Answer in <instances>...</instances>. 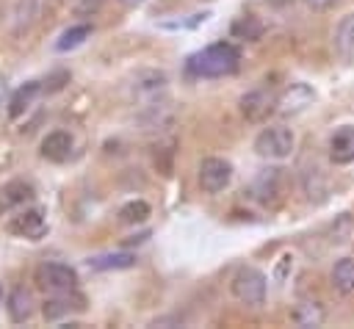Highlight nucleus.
<instances>
[{"mask_svg": "<svg viewBox=\"0 0 354 329\" xmlns=\"http://www.w3.org/2000/svg\"><path fill=\"white\" fill-rule=\"evenodd\" d=\"M332 47L343 64H354V11L340 17L332 33Z\"/></svg>", "mask_w": 354, "mask_h": 329, "instance_id": "obj_15", "label": "nucleus"}, {"mask_svg": "<svg viewBox=\"0 0 354 329\" xmlns=\"http://www.w3.org/2000/svg\"><path fill=\"white\" fill-rule=\"evenodd\" d=\"M326 238L335 246H348L354 241V216L351 213H337L326 227Z\"/></svg>", "mask_w": 354, "mask_h": 329, "instance_id": "obj_23", "label": "nucleus"}, {"mask_svg": "<svg viewBox=\"0 0 354 329\" xmlns=\"http://www.w3.org/2000/svg\"><path fill=\"white\" fill-rule=\"evenodd\" d=\"M36 11H39V0H17V6H14V30L17 33L25 30L33 22Z\"/></svg>", "mask_w": 354, "mask_h": 329, "instance_id": "obj_26", "label": "nucleus"}, {"mask_svg": "<svg viewBox=\"0 0 354 329\" xmlns=\"http://www.w3.org/2000/svg\"><path fill=\"white\" fill-rule=\"evenodd\" d=\"M252 194L257 202L263 205H274L282 194V169L277 166H268V169H260L254 182H252Z\"/></svg>", "mask_w": 354, "mask_h": 329, "instance_id": "obj_14", "label": "nucleus"}, {"mask_svg": "<svg viewBox=\"0 0 354 329\" xmlns=\"http://www.w3.org/2000/svg\"><path fill=\"white\" fill-rule=\"evenodd\" d=\"M119 3H122L124 8H138V6H144L147 0H119Z\"/></svg>", "mask_w": 354, "mask_h": 329, "instance_id": "obj_29", "label": "nucleus"}, {"mask_svg": "<svg viewBox=\"0 0 354 329\" xmlns=\"http://www.w3.org/2000/svg\"><path fill=\"white\" fill-rule=\"evenodd\" d=\"M254 152L266 160H285L296 147V135L285 124H268L254 135Z\"/></svg>", "mask_w": 354, "mask_h": 329, "instance_id": "obj_4", "label": "nucleus"}, {"mask_svg": "<svg viewBox=\"0 0 354 329\" xmlns=\"http://www.w3.org/2000/svg\"><path fill=\"white\" fill-rule=\"evenodd\" d=\"M290 321H293L296 326H301V329L321 326V323L326 321V310H324V304H321V301L307 299V301H299V304L290 310Z\"/></svg>", "mask_w": 354, "mask_h": 329, "instance_id": "obj_20", "label": "nucleus"}, {"mask_svg": "<svg viewBox=\"0 0 354 329\" xmlns=\"http://www.w3.org/2000/svg\"><path fill=\"white\" fill-rule=\"evenodd\" d=\"M230 33H232L235 39L257 41V39L263 36V22H260L257 17H252V14H243V17H238V19L230 25Z\"/></svg>", "mask_w": 354, "mask_h": 329, "instance_id": "obj_24", "label": "nucleus"}, {"mask_svg": "<svg viewBox=\"0 0 354 329\" xmlns=\"http://www.w3.org/2000/svg\"><path fill=\"white\" fill-rule=\"evenodd\" d=\"M6 232L14 238H25V241H39L47 232V218L41 207H25L17 216H11L6 221Z\"/></svg>", "mask_w": 354, "mask_h": 329, "instance_id": "obj_8", "label": "nucleus"}, {"mask_svg": "<svg viewBox=\"0 0 354 329\" xmlns=\"http://www.w3.org/2000/svg\"><path fill=\"white\" fill-rule=\"evenodd\" d=\"M33 196H36V191H33V185L28 180H8V182H3L0 185V216L30 205Z\"/></svg>", "mask_w": 354, "mask_h": 329, "instance_id": "obj_12", "label": "nucleus"}, {"mask_svg": "<svg viewBox=\"0 0 354 329\" xmlns=\"http://www.w3.org/2000/svg\"><path fill=\"white\" fill-rule=\"evenodd\" d=\"M36 282L39 288H44L47 293H66V290H77V271L69 263H41L36 268Z\"/></svg>", "mask_w": 354, "mask_h": 329, "instance_id": "obj_5", "label": "nucleus"}, {"mask_svg": "<svg viewBox=\"0 0 354 329\" xmlns=\"http://www.w3.org/2000/svg\"><path fill=\"white\" fill-rule=\"evenodd\" d=\"M326 149L335 166H351L354 163V124H337L329 135Z\"/></svg>", "mask_w": 354, "mask_h": 329, "instance_id": "obj_10", "label": "nucleus"}, {"mask_svg": "<svg viewBox=\"0 0 354 329\" xmlns=\"http://www.w3.org/2000/svg\"><path fill=\"white\" fill-rule=\"evenodd\" d=\"M39 152H41V158L50 160V163H66V160L72 158V152H75V138H72V133H66V130H53V133H47V135L41 138Z\"/></svg>", "mask_w": 354, "mask_h": 329, "instance_id": "obj_11", "label": "nucleus"}, {"mask_svg": "<svg viewBox=\"0 0 354 329\" xmlns=\"http://www.w3.org/2000/svg\"><path fill=\"white\" fill-rule=\"evenodd\" d=\"M130 100L141 108L147 105H155V102H163L166 100V91H169V75L163 69H138L133 77H130Z\"/></svg>", "mask_w": 354, "mask_h": 329, "instance_id": "obj_2", "label": "nucleus"}, {"mask_svg": "<svg viewBox=\"0 0 354 329\" xmlns=\"http://www.w3.org/2000/svg\"><path fill=\"white\" fill-rule=\"evenodd\" d=\"M313 102H315V88L310 83H304V80H296V83L285 86L277 94V113H282V116H299Z\"/></svg>", "mask_w": 354, "mask_h": 329, "instance_id": "obj_7", "label": "nucleus"}, {"mask_svg": "<svg viewBox=\"0 0 354 329\" xmlns=\"http://www.w3.org/2000/svg\"><path fill=\"white\" fill-rule=\"evenodd\" d=\"M149 216V205L144 199H130L119 207V221L122 224H144Z\"/></svg>", "mask_w": 354, "mask_h": 329, "instance_id": "obj_25", "label": "nucleus"}, {"mask_svg": "<svg viewBox=\"0 0 354 329\" xmlns=\"http://www.w3.org/2000/svg\"><path fill=\"white\" fill-rule=\"evenodd\" d=\"M64 83H69V72L66 69H58V72H53L47 80H44V91H61L64 88Z\"/></svg>", "mask_w": 354, "mask_h": 329, "instance_id": "obj_27", "label": "nucleus"}, {"mask_svg": "<svg viewBox=\"0 0 354 329\" xmlns=\"http://www.w3.org/2000/svg\"><path fill=\"white\" fill-rule=\"evenodd\" d=\"M241 66V50L232 41H213L202 50H196L194 55H188L185 69L191 77H227L235 75Z\"/></svg>", "mask_w": 354, "mask_h": 329, "instance_id": "obj_1", "label": "nucleus"}, {"mask_svg": "<svg viewBox=\"0 0 354 329\" xmlns=\"http://www.w3.org/2000/svg\"><path fill=\"white\" fill-rule=\"evenodd\" d=\"M41 91H44V83H41V80H28V83H22L19 88H14V94H11V100H8V119H19V116L33 105V100H36Z\"/></svg>", "mask_w": 354, "mask_h": 329, "instance_id": "obj_17", "label": "nucleus"}, {"mask_svg": "<svg viewBox=\"0 0 354 329\" xmlns=\"http://www.w3.org/2000/svg\"><path fill=\"white\" fill-rule=\"evenodd\" d=\"M138 260L133 252H105V254H94L86 260V265L91 271H124V268H133Z\"/></svg>", "mask_w": 354, "mask_h": 329, "instance_id": "obj_18", "label": "nucleus"}, {"mask_svg": "<svg viewBox=\"0 0 354 329\" xmlns=\"http://www.w3.org/2000/svg\"><path fill=\"white\" fill-rule=\"evenodd\" d=\"M301 188L307 194V199L313 205H324L329 199V182H326V174L321 171V166H307L301 171Z\"/></svg>", "mask_w": 354, "mask_h": 329, "instance_id": "obj_16", "label": "nucleus"}, {"mask_svg": "<svg viewBox=\"0 0 354 329\" xmlns=\"http://www.w3.org/2000/svg\"><path fill=\"white\" fill-rule=\"evenodd\" d=\"M86 310V299L77 290H66V293H53V299L44 301L41 312L47 321H61L72 312H83Z\"/></svg>", "mask_w": 354, "mask_h": 329, "instance_id": "obj_13", "label": "nucleus"}, {"mask_svg": "<svg viewBox=\"0 0 354 329\" xmlns=\"http://www.w3.org/2000/svg\"><path fill=\"white\" fill-rule=\"evenodd\" d=\"M329 279H332V288H335L337 293L351 296V293H354V257H340V260H335Z\"/></svg>", "mask_w": 354, "mask_h": 329, "instance_id": "obj_22", "label": "nucleus"}, {"mask_svg": "<svg viewBox=\"0 0 354 329\" xmlns=\"http://www.w3.org/2000/svg\"><path fill=\"white\" fill-rule=\"evenodd\" d=\"M91 25L88 22H77V25H69L66 30H61L58 33V39L53 41V50L55 53H72V50H77V47H83L86 44V39L91 36Z\"/></svg>", "mask_w": 354, "mask_h": 329, "instance_id": "obj_21", "label": "nucleus"}, {"mask_svg": "<svg viewBox=\"0 0 354 329\" xmlns=\"http://www.w3.org/2000/svg\"><path fill=\"white\" fill-rule=\"evenodd\" d=\"M230 290L232 296L246 304V307H260L266 301V293H268V279L260 268L254 265H238V271L232 274L230 279Z\"/></svg>", "mask_w": 354, "mask_h": 329, "instance_id": "obj_3", "label": "nucleus"}, {"mask_svg": "<svg viewBox=\"0 0 354 329\" xmlns=\"http://www.w3.org/2000/svg\"><path fill=\"white\" fill-rule=\"evenodd\" d=\"M199 188L205 194H221L232 182V163L218 155H207L199 163Z\"/></svg>", "mask_w": 354, "mask_h": 329, "instance_id": "obj_6", "label": "nucleus"}, {"mask_svg": "<svg viewBox=\"0 0 354 329\" xmlns=\"http://www.w3.org/2000/svg\"><path fill=\"white\" fill-rule=\"evenodd\" d=\"M238 108L246 122H263L271 111H277V94L268 88H252L238 100Z\"/></svg>", "mask_w": 354, "mask_h": 329, "instance_id": "obj_9", "label": "nucleus"}, {"mask_svg": "<svg viewBox=\"0 0 354 329\" xmlns=\"http://www.w3.org/2000/svg\"><path fill=\"white\" fill-rule=\"evenodd\" d=\"M6 312L14 323H25L30 315H33V296L30 290L25 288H14L8 296H6Z\"/></svg>", "mask_w": 354, "mask_h": 329, "instance_id": "obj_19", "label": "nucleus"}, {"mask_svg": "<svg viewBox=\"0 0 354 329\" xmlns=\"http://www.w3.org/2000/svg\"><path fill=\"white\" fill-rule=\"evenodd\" d=\"M304 3H307L313 11H326V8H332L337 0H304Z\"/></svg>", "mask_w": 354, "mask_h": 329, "instance_id": "obj_28", "label": "nucleus"}]
</instances>
